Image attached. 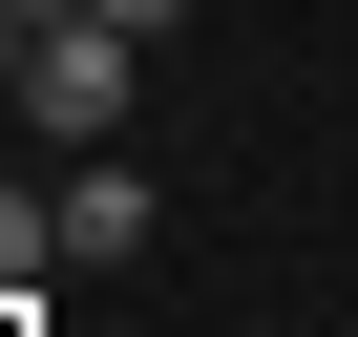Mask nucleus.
Returning a JSON list of instances; mask_svg holds the SVG:
<instances>
[{
  "label": "nucleus",
  "instance_id": "obj_1",
  "mask_svg": "<svg viewBox=\"0 0 358 337\" xmlns=\"http://www.w3.org/2000/svg\"><path fill=\"white\" fill-rule=\"evenodd\" d=\"M127 106H148V43L64 0V22L22 43V127H43V148H127Z\"/></svg>",
  "mask_w": 358,
  "mask_h": 337
},
{
  "label": "nucleus",
  "instance_id": "obj_2",
  "mask_svg": "<svg viewBox=\"0 0 358 337\" xmlns=\"http://www.w3.org/2000/svg\"><path fill=\"white\" fill-rule=\"evenodd\" d=\"M64 253H85V274L148 253V168H64Z\"/></svg>",
  "mask_w": 358,
  "mask_h": 337
},
{
  "label": "nucleus",
  "instance_id": "obj_3",
  "mask_svg": "<svg viewBox=\"0 0 358 337\" xmlns=\"http://www.w3.org/2000/svg\"><path fill=\"white\" fill-rule=\"evenodd\" d=\"M43 253H64V190H0V295H43Z\"/></svg>",
  "mask_w": 358,
  "mask_h": 337
},
{
  "label": "nucleus",
  "instance_id": "obj_4",
  "mask_svg": "<svg viewBox=\"0 0 358 337\" xmlns=\"http://www.w3.org/2000/svg\"><path fill=\"white\" fill-rule=\"evenodd\" d=\"M22 43H43V0H0V106H22Z\"/></svg>",
  "mask_w": 358,
  "mask_h": 337
},
{
  "label": "nucleus",
  "instance_id": "obj_5",
  "mask_svg": "<svg viewBox=\"0 0 358 337\" xmlns=\"http://www.w3.org/2000/svg\"><path fill=\"white\" fill-rule=\"evenodd\" d=\"M85 22H127V43H169V22H190V0H85Z\"/></svg>",
  "mask_w": 358,
  "mask_h": 337
}]
</instances>
